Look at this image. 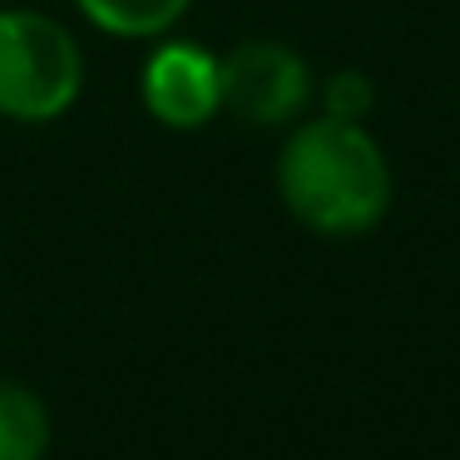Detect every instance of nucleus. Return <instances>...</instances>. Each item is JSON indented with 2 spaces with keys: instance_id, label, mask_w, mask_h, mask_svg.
Returning a JSON list of instances; mask_svg holds the SVG:
<instances>
[{
  "instance_id": "nucleus-1",
  "label": "nucleus",
  "mask_w": 460,
  "mask_h": 460,
  "mask_svg": "<svg viewBox=\"0 0 460 460\" xmlns=\"http://www.w3.org/2000/svg\"><path fill=\"white\" fill-rule=\"evenodd\" d=\"M278 199L317 238H361L391 213L396 173L367 124L307 114L288 129L272 164Z\"/></svg>"
},
{
  "instance_id": "nucleus-2",
  "label": "nucleus",
  "mask_w": 460,
  "mask_h": 460,
  "mask_svg": "<svg viewBox=\"0 0 460 460\" xmlns=\"http://www.w3.org/2000/svg\"><path fill=\"white\" fill-rule=\"evenodd\" d=\"M84 94V50L55 15L31 5L0 11V119L55 124Z\"/></svg>"
},
{
  "instance_id": "nucleus-3",
  "label": "nucleus",
  "mask_w": 460,
  "mask_h": 460,
  "mask_svg": "<svg viewBox=\"0 0 460 460\" xmlns=\"http://www.w3.org/2000/svg\"><path fill=\"white\" fill-rule=\"evenodd\" d=\"M223 80V114H233L248 129H292L307 119L317 100L312 65L288 40H238L228 55H218Z\"/></svg>"
},
{
  "instance_id": "nucleus-4",
  "label": "nucleus",
  "mask_w": 460,
  "mask_h": 460,
  "mask_svg": "<svg viewBox=\"0 0 460 460\" xmlns=\"http://www.w3.org/2000/svg\"><path fill=\"white\" fill-rule=\"evenodd\" d=\"M139 104L154 124L173 134H193L223 114L218 55L199 40H169L159 35L139 65Z\"/></svg>"
},
{
  "instance_id": "nucleus-5",
  "label": "nucleus",
  "mask_w": 460,
  "mask_h": 460,
  "mask_svg": "<svg viewBox=\"0 0 460 460\" xmlns=\"http://www.w3.org/2000/svg\"><path fill=\"white\" fill-rule=\"evenodd\" d=\"M75 11L114 40H159L193 11V0H75Z\"/></svg>"
},
{
  "instance_id": "nucleus-6",
  "label": "nucleus",
  "mask_w": 460,
  "mask_h": 460,
  "mask_svg": "<svg viewBox=\"0 0 460 460\" xmlns=\"http://www.w3.org/2000/svg\"><path fill=\"white\" fill-rule=\"evenodd\" d=\"M50 406L21 381H0V460H45Z\"/></svg>"
},
{
  "instance_id": "nucleus-7",
  "label": "nucleus",
  "mask_w": 460,
  "mask_h": 460,
  "mask_svg": "<svg viewBox=\"0 0 460 460\" xmlns=\"http://www.w3.org/2000/svg\"><path fill=\"white\" fill-rule=\"evenodd\" d=\"M312 104H322L317 114H327V119L367 124L371 110H376V84H371V75H361V70H332L327 80L317 84V100Z\"/></svg>"
}]
</instances>
